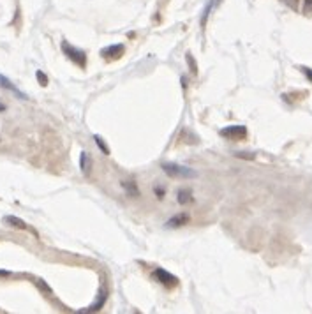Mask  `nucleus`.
<instances>
[{
  "label": "nucleus",
  "mask_w": 312,
  "mask_h": 314,
  "mask_svg": "<svg viewBox=\"0 0 312 314\" xmlns=\"http://www.w3.org/2000/svg\"><path fill=\"white\" fill-rule=\"evenodd\" d=\"M80 166H81V171H83V173H89L90 161H89V154H87V152H81V161H80Z\"/></svg>",
  "instance_id": "10"
},
{
  "label": "nucleus",
  "mask_w": 312,
  "mask_h": 314,
  "mask_svg": "<svg viewBox=\"0 0 312 314\" xmlns=\"http://www.w3.org/2000/svg\"><path fill=\"white\" fill-rule=\"evenodd\" d=\"M0 275H9V272H4V270H0Z\"/></svg>",
  "instance_id": "19"
},
{
  "label": "nucleus",
  "mask_w": 312,
  "mask_h": 314,
  "mask_svg": "<svg viewBox=\"0 0 312 314\" xmlns=\"http://www.w3.org/2000/svg\"><path fill=\"white\" fill-rule=\"evenodd\" d=\"M154 275L159 279V282L166 284V286H175V284H177V281H178V279L175 277V275H171L170 272H166L164 268H157L154 272Z\"/></svg>",
  "instance_id": "4"
},
{
  "label": "nucleus",
  "mask_w": 312,
  "mask_h": 314,
  "mask_svg": "<svg viewBox=\"0 0 312 314\" xmlns=\"http://www.w3.org/2000/svg\"><path fill=\"white\" fill-rule=\"evenodd\" d=\"M187 62L191 64V71H192V74H198V65H196V62H194V58H192L191 53H187Z\"/></svg>",
  "instance_id": "13"
},
{
  "label": "nucleus",
  "mask_w": 312,
  "mask_h": 314,
  "mask_svg": "<svg viewBox=\"0 0 312 314\" xmlns=\"http://www.w3.org/2000/svg\"><path fill=\"white\" fill-rule=\"evenodd\" d=\"M36 76H37V80H39V83L43 85V87H46V85H48V78H46V74L43 73V71H37Z\"/></svg>",
  "instance_id": "14"
},
{
  "label": "nucleus",
  "mask_w": 312,
  "mask_h": 314,
  "mask_svg": "<svg viewBox=\"0 0 312 314\" xmlns=\"http://www.w3.org/2000/svg\"><path fill=\"white\" fill-rule=\"evenodd\" d=\"M104 300H106V291L101 290V293H99V297H97V300H95V304H92V306L87 309V313H92V311H99L102 307V304H104Z\"/></svg>",
  "instance_id": "8"
},
{
  "label": "nucleus",
  "mask_w": 312,
  "mask_h": 314,
  "mask_svg": "<svg viewBox=\"0 0 312 314\" xmlns=\"http://www.w3.org/2000/svg\"><path fill=\"white\" fill-rule=\"evenodd\" d=\"M62 50H64V53L69 56V58L74 62V64H78L80 67H85V65H87V55H85V52H81L80 48H74V46H71L67 41H62Z\"/></svg>",
  "instance_id": "2"
},
{
  "label": "nucleus",
  "mask_w": 312,
  "mask_h": 314,
  "mask_svg": "<svg viewBox=\"0 0 312 314\" xmlns=\"http://www.w3.org/2000/svg\"><path fill=\"white\" fill-rule=\"evenodd\" d=\"M95 143H97L99 149H101L102 152L106 154V156H110V147H108V145H106V143H104V141H102V138H101V136H95Z\"/></svg>",
  "instance_id": "12"
},
{
  "label": "nucleus",
  "mask_w": 312,
  "mask_h": 314,
  "mask_svg": "<svg viewBox=\"0 0 312 314\" xmlns=\"http://www.w3.org/2000/svg\"><path fill=\"white\" fill-rule=\"evenodd\" d=\"M102 55H110V56H120L122 53H124V46L122 45H113V46H110V48H106V50H102Z\"/></svg>",
  "instance_id": "7"
},
{
  "label": "nucleus",
  "mask_w": 312,
  "mask_h": 314,
  "mask_svg": "<svg viewBox=\"0 0 312 314\" xmlns=\"http://www.w3.org/2000/svg\"><path fill=\"white\" fill-rule=\"evenodd\" d=\"M221 136L233 141L245 140V138H247V127H245V125H227V127L221 129Z\"/></svg>",
  "instance_id": "3"
},
{
  "label": "nucleus",
  "mask_w": 312,
  "mask_h": 314,
  "mask_svg": "<svg viewBox=\"0 0 312 314\" xmlns=\"http://www.w3.org/2000/svg\"><path fill=\"white\" fill-rule=\"evenodd\" d=\"M304 11L305 12H312V0H305V2H304Z\"/></svg>",
  "instance_id": "17"
},
{
  "label": "nucleus",
  "mask_w": 312,
  "mask_h": 314,
  "mask_svg": "<svg viewBox=\"0 0 312 314\" xmlns=\"http://www.w3.org/2000/svg\"><path fill=\"white\" fill-rule=\"evenodd\" d=\"M189 200H191V193H189V191H185V189L178 191V202L182 203V205H185Z\"/></svg>",
  "instance_id": "11"
},
{
  "label": "nucleus",
  "mask_w": 312,
  "mask_h": 314,
  "mask_svg": "<svg viewBox=\"0 0 312 314\" xmlns=\"http://www.w3.org/2000/svg\"><path fill=\"white\" fill-rule=\"evenodd\" d=\"M124 187H126V189H127V193H129L131 194V196H133V193L134 194H136V196H138V189H136V185H129V184H127V182H124Z\"/></svg>",
  "instance_id": "15"
},
{
  "label": "nucleus",
  "mask_w": 312,
  "mask_h": 314,
  "mask_svg": "<svg viewBox=\"0 0 312 314\" xmlns=\"http://www.w3.org/2000/svg\"><path fill=\"white\" fill-rule=\"evenodd\" d=\"M187 222H189V215H187V213H178V215L171 217L166 224H168V228H178V226H183V224H187Z\"/></svg>",
  "instance_id": "6"
},
{
  "label": "nucleus",
  "mask_w": 312,
  "mask_h": 314,
  "mask_svg": "<svg viewBox=\"0 0 312 314\" xmlns=\"http://www.w3.org/2000/svg\"><path fill=\"white\" fill-rule=\"evenodd\" d=\"M0 87H4V89H7L9 92H12L14 96L20 97V99H29V97H27V94H23L20 89H16V85L12 83L11 80H7L5 76H2V74H0Z\"/></svg>",
  "instance_id": "5"
},
{
  "label": "nucleus",
  "mask_w": 312,
  "mask_h": 314,
  "mask_svg": "<svg viewBox=\"0 0 312 314\" xmlns=\"http://www.w3.org/2000/svg\"><path fill=\"white\" fill-rule=\"evenodd\" d=\"M221 2H223V0H210V5H208V11H210V9H214V7H217V5H219Z\"/></svg>",
  "instance_id": "18"
},
{
  "label": "nucleus",
  "mask_w": 312,
  "mask_h": 314,
  "mask_svg": "<svg viewBox=\"0 0 312 314\" xmlns=\"http://www.w3.org/2000/svg\"><path fill=\"white\" fill-rule=\"evenodd\" d=\"M162 169H164V173L170 175L173 178H196L198 173H196L194 169L191 168H185V166H180V164H162Z\"/></svg>",
  "instance_id": "1"
},
{
  "label": "nucleus",
  "mask_w": 312,
  "mask_h": 314,
  "mask_svg": "<svg viewBox=\"0 0 312 314\" xmlns=\"http://www.w3.org/2000/svg\"><path fill=\"white\" fill-rule=\"evenodd\" d=\"M5 222H9L11 226H14V228H20V230H27V224H25L21 219L14 217V215H7V217L4 219Z\"/></svg>",
  "instance_id": "9"
},
{
  "label": "nucleus",
  "mask_w": 312,
  "mask_h": 314,
  "mask_svg": "<svg viewBox=\"0 0 312 314\" xmlns=\"http://www.w3.org/2000/svg\"><path fill=\"white\" fill-rule=\"evenodd\" d=\"M302 73H304L305 76L309 78V81L312 83V69L311 67H302Z\"/></svg>",
  "instance_id": "16"
}]
</instances>
